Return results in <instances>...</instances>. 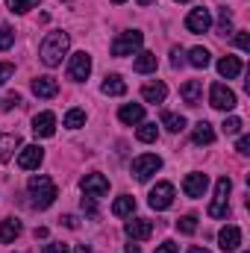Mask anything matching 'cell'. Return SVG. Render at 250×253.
Here are the masks:
<instances>
[{
	"label": "cell",
	"mask_w": 250,
	"mask_h": 253,
	"mask_svg": "<svg viewBox=\"0 0 250 253\" xmlns=\"http://www.w3.org/2000/svg\"><path fill=\"white\" fill-rule=\"evenodd\" d=\"M218 242H221V251H224V253L239 251V245H242V230H239V227H233V224H227V227L218 233Z\"/></svg>",
	"instance_id": "15"
},
{
	"label": "cell",
	"mask_w": 250,
	"mask_h": 253,
	"mask_svg": "<svg viewBox=\"0 0 250 253\" xmlns=\"http://www.w3.org/2000/svg\"><path fill=\"white\" fill-rule=\"evenodd\" d=\"M33 132H36L39 138H50V135L56 132V115H53V112H39V115L33 118Z\"/></svg>",
	"instance_id": "13"
},
{
	"label": "cell",
	"mask_w": 250,
	"mask_h": 253,
	"mask_svg": "<svg viewBox=\"0 0 250 253\" xmlns=\"http://www.w3.org/2000/svg\"><path fill=\"white\" fill-rule=\"evenodd\" d=\"M6 6H9L12 12H18V15H24V12H30V9H36V6H39V0H6Z\"/></svg>",
	"instance_id": "32"
},
{
	"label": "cell",
	"mask_w": 250,
	"mask_h": 253,
	"mask_svg": "<svg viewBox=\"0 0 250 253\" xmlns=\"http://www.w3.org/2000/svg\"><path fill=\"white\" fill-rule=\"evenodd\" d=\"M221 129L227 132V135H236V132H242V118H224V124H221Z\"/></svg>",
	"instance_id": "35"
},
{
	"label": "cell",
	"mask_w": 250,
	"mask_h": 253,
	"mask_svg": "<svg viewBox=\"0 0 250 253\" xmlns=\"http://www.w3.org/2000/svg\"><path fill=\"white\" fill-rule=\"evenodd\" d=\"M12 74H15V65H12V62H0V85H3V83H9V80H12Z\"/></svg>",
	"instance_id": "36"
},
{
	"label": "cell",
	"mask_w": 250,
	"mask_h": 253,
	"mask_svg": "<svg viewBox=\"0 0 250 253\" xmlns=\"http://www.w3.org/2000/svg\"><path fill=\"white\" fill-rule=\"evenodd\" d=\"M230 189H233L230 177H221V180L215 183V197H212V203H209V218H227V215H230V203H227Z\"/></svg>",
	"instance_id": "3"
},
{
	"label": "cell",
	"mask_w": 250,
	"mask_h": 253,
	"mask_svg": "<svg viewBox=\"0 0 250 253\" xmlns=\"http://www.w3.org/2000/svg\"><path fill=\"white\" fill-rule=\"evenodd\" d=\"M159 168H162V156H156V153H141V156L132 159V174H135V180H141V183H147Z\"/></svg>",
	"instance_id": "5"
},
{
	"label": "cell",
	"mask_w": 250,
	"mask_h": 253,
	"mask_svg": "<svg viewBox=\"0 0 250 253\" xmlns=\"http://www.w3.org/2000/svg\"><path fill=\"white\" fill-rule=\"evenodd\" d=\"M209 189V177L206 174H186V180H183V191H186L188 197H203Z\"/></svg>",
	"instance_id": "14"
},
{
	"label": "cell",
	"mask_w": 250,
	"mask_h": 253,
	"mask_svg": "<svg viewBox=\"0 0 250 253\" xmlns=\"http://www.w3.org/2000/svg\"><path fill=\"white\" fill-rule=\"evenodd\" d=\"M112 3H126V0H112Z\"/></svg>",
	"instance_id": "50"
},
{
	"label": "cell",
	"mask_w": 250,
	"mask_h": 253,
	"mask_svg": "<svg viewBox=\"0 0 250 253\" xmlns=\"http://www.w3.org/2000/svg\"><path fill=\"white\" fill-rule=\"evenodd\" d=\"M162 126L171 129V132H183L186 129V118L177 115V112H162Z\"/></svg>",
	"instance_id": "27"
},
{
	"label": "cell",
	"mask_w": 250,
	"mask_h": 253,
	"mask_svg": "<svg viewBox=\"0 0 250 253\" xmlns=\"http://www.w3.org/2000/svg\"><path fill=\"white\" fill-rule=\"evenodd\" d=\"M156 135H159V126L156 124H141L138 126V141L150 144V141H156Z\"/></svg>",
	"instance_id": "31"
},
{
	"label": "cell",
	"mask_w": 250,
	"mask_h": 253,
	"mask_svg": "<svg viewBox=\"0 0 250 253\" xmlns=\"http://www.w3.org/2000/svg\"><path fill=\"white\" fill-rule=\"evenodd\" d=\"M141 97H144V103H162L168 97V85L165 83H147V85H141Z\"/></svg>",
	"instance_id": "17"
},
{
	"label": "cell",
	"mask_w": 250,
	"mask_h": 253,
	"mask_svg": "<svg viewBox=\"0 0 250 253\" xmlns=\"http://www.w3.org/2000/svg\"><path fill=\"white\" fill-rule=\"evenodd\" d=\"M171 65H174V68L183 65V47H174V50H171Z\"/></svg>",
	"instance_id": "41"
},
{
	"label": "cell",
	"mask_w": 250,
	"mask_h": 253,
	"mask_svg": "<svg viewBox=\"0 0 250 253\" xmlns=\"http://www.w3.org/2000/svg\"><path fill=\"white\" fill-rule=\"evenodd\" d=\"M100 91H103V94H109V97H121V94H126V83L118 77V74H109V77L103 80Z\"/></svg>",
	"instance_id": "20"
},
{
	"label": "cell",
	"mask_w": 250,
	"mask_h": 253,
	"mask_svg": "<svg viewBox=\"0 0 250 253\" xmlns=\"http://www.w3.org/2000/svg\"><path fill=\"white\" fill-rule=\"evenodd\" d=\"M132 68H135L138 74H153V71H156V53H150V50H141V53L135 56Z\"/></svg>",
	"instance_id": "25"
},
{
	"label": "cell",
	"mask_w": 250,
	"mask_h": 253,
	"mask_svg": "<svg viewBox=\"0 0 250 253\" xmlns=\"http://www.w3.org/2000/svg\"><path fill=\"white\" fill-rule=\"evenodd\" d=\"M33 94L36 97H56L59 94V83L53 77H36L33 80Z\"/></svg>",
	"instance_id": "16"
},
{
	"label": "cell",
	"mask_w": 250,
	"mask_h": 253,
	"mask_svg": "<svg viewBox=\"0 0 250 253\" xmlns=\"http://www.w3.org/2000/svg\"><path fill=\"white\" fill-rule=\"evenodd\" d=\"M88 74H91V56H88L85 50L74 53L71 62H68V77H71L74 83H83V80H88Z\"/></svg>",
	"instance_id": "8"
},
{
	"label": "cell",
	"mask_w": 250,
	"mask_h": 253,
	"mask_svg": "<svg viewBox=\"0 0 250 253\" xmlns=\"http://www.w3.org/2000/svg\"><path fill=\"white\" fill-rule=\"evenodd\" d=\"M126 253H141V248L138 245H126Z\"/></svg>",
	"instance_id": "45"
},
{
	"label": "cell",
	"mask_w": 250,
	"mask_h": 253,
	"mask_svg": "<svg viewBox=\"0 0 250 253\" xmlns=\"http://www.w3.org/2000/svg\"><path fill=\"white\" fill-rule=\"evenodd\" d=\"M174 3H188V0H174Z\"/></svg>",
	"instance_id": "49"
},
{
	"label": "cell",
	"mask_w": 250,
	"mask_h": 253,
	"mask_svg": "<svg viewBox=\"0 0 250 253\" xmlns=\"http://www.w3.org/2000/svg\"><path fill=\"white\" fill-rule=\"evenodd\" d=\"M236 103H239L236 91L227 88L224 83H215V85L209 88V106H215V109H221V112H230V109H236Z\"/></svg>",
	"instance_id": "6"
},
{
	"label": "cell",
	"mask_w": 250,
	"mask_h": 253,
	"mask_svg": "<svg viewBox=\"0 0 250 253\" xmlns=\"http://www.w3.org/2000/svg\"><path fill=\"white\" fill-rule=\"evenodd\" d=\"M18 236H21V221H18V218H3V221H0V242L9 245V242H15Z\"/></svg>",
	"instance_id": "22"
},
{
	"label": "cell",
	"mask_w": 250,
	"mask_h": 253,
	"mask_svg": "<svg viewBox=\"0 0 250 253\" xmlns=\"http://www.w3.org/2000/svg\"><path fill=\"white\" fill-rule=\"evenodd\" d=\"M212 27V15H209V9H191L186 18V30L188 33H206Z\"/></svg>",
	"instance_id": "12"
},
{
	"label": "cell",
	"mask_w": 250,
	"mask_h": 253,
	"mask_svg": "<svg viewBox=\"0 0 250 253\" xmlns=\"http://www.w3.org/2000/svg\"><path fill=\"white\" fill-rule=\"evenodd\" d=\"M27 191H30V197H33V206H36V209H47V206H50V203L59 197L56 183H53L50 177H44V174H36V177H30Z\"/></svg>",
	"instance_id": "2"
},
{
	"label": "cell",
	"mask_w": 250,
	"mask_h": 253,
	"mask_svg": "<svg viewBox=\"0 0 250 253\" xmlns=\"http://www.w3.org/2000/svg\"><path fill=\"white\" fill-rule=\"evenodd\" d=\"M80 189H83V194L85 197H103L106 191H109V180L103 177V174H85L83 177V183H80Z\"/></svg>",
	"instance_id": "9"
},
{
	"label": "cell",
	"mask_w": 250,
	"mask_h": 253,
	"mask_svg": "<svg viewBox=\"0 0 250 253\" xmlns=\"http://www.w3.org/2000/svg\"><path fill=\"white\" fill-rule=\"evenodd\" d=\"M21 147V135L12 132V135H0V162H9L12 153Z\"/></svg>",
	"instance_id": "23"
},
{
	"label": "cell",
	"mask_w": 250,
	"mask_h": 253,
	"mask_svg": "<svg viewBox=\"0 0 250 253\" xmlns=\"http://www.w3.org/2000/svg\"><path fill=\"white\" fill-rule=\"evenodd\" d=\"M218 74L227 77V80H236V77L242 74V59H239V56H224V59L218 62Z\"/></svg>",
	"instance_id": "24"
},
{
	"label": "cell",
	"mask_w": 250,
	"mask_h": 253,
	"mask_svg": "<svg viewBox=\"0 0 250 253\" xmlns=\"http://www.w3.org/2000/svg\"><path fill=\"white\" fill-rule=\"evenodd\" d=\"M21 103V94H9L6 100H0V109H12V106H18Z\"/></svg>",
	"instance_id": "40"
},
{
	"label": "cell",
	"mask_w": 250,
	"mask_h": 253,
	"mask_svg": "<svg viewBox=\"0 0 250 253\" xmlns=\"http://www.w3.org/2000/svg\"><path fill=\"white\" fill-rule=\"evenodd\" d=\"M188 62L194 65V68H206L209 65V50L206 47H191L188 50Z\"/></svg>",
	"instance_id": "30"
},
{
	"label": "cell",
	"mask_w": 250,
	"mask_h": 253,
	"mask_svg": "<svg viewBox=\"0 0 250 253\" xmlns=\"http://www.w3.org/2000/svg\"><path fill=\"white\" fill-rule=\"evenodd\" d=\"M15 44V30L12 27H0V50H9Z\"/></svg>",
	"instance_id": "34"
},
{
	"label": "cell",
	"mask_w": 250,
	"mask_h": 253,
	"mask_svg": "<svg viewBox=\"0 0 250 253\" xmlns=\"http://www.w3.org/2000/svg\"><path fill=\"white\" fill-rule=\"evenodd\" d=\"M191 138H194V144H212L215 141V129L209 121H197L194 129H191Z\"/></svg>",
	"instance_id": "21"
},
{
	"label": "cell",
	"mask_w": 250,
	"mask_h": 253,
	"mask_svg": "<svg viewBox=\"0 0 250 253\" xmlns=\"http://www.w3.org/2000/svg\"><path fill=\"white\" fill-rule=\"evenodd\" d=\"M62 224H65V227H71V230H74V227H77V218H74V215H65V218H62Z\"/></svg>",
	"instance_id": "44"
},
{
	"label": "cell",
	"mask_w": 250,
	"mask_h": 253,
	"mask_svg": "<svg viewBox=\"0 0 250 253\" xmlns=\"http://www.w3.org/2000/svg\"><path fill=\"white\" fill-rule=\"evenodd\" d=\"M156 253H180V251H177V245H174V242H165V245H159V248H156Z\"/></svg>",
	"instance_id": "42"
},
{
	"label": "cell",
	"mask_w": 250,
	"mask_h": 253,
	"mask_svg": "<svg viewBox=\"0 0 250 253\" xmlns=\"http://www.w3.org/2000/svg\"><path fill=\"white\" fill-rule=\"evenodd\" d=\"M188 253H209V251H206V248H197V245H194V248H188Z\"/></svg>",
	"instance_id": "46"
},
{
	"label": "cell",
	"mask_w": 250,
	"mask_h": 253,
	"mask_svg": "<svg viewBox=\"0 0 250 253\" xmlns=\"http://www.w3.org/2000/svg\"><path fill=\"white\" fill-rule=\"evenodd\" d=\"M147 203H150V209H156V212H165V209L174 203V186H171V183H156V186L150 189Z\"/></svg>",
	"instance_id": "7"
},
{
	"label": "cell",
	"mask_w": 250,
	"mask_h": 253,
	"mask_svg": "<svg viewBox=\"0 0 250 253\" xmlns=\"http://www.w3.org/2000/svg\"><path fill=\"white\" fill-rule=\"evenodd\" d=\"M236 44H239V50H250V36L245 33V30L236 33Z\"/></svg>",
	"instance_id": "37"
},
{
	"label": "cell",
	"mask_w": 250,
	"mask_h": 253,
	"mask_svg": "<svg viewBox=\"0 0 250 253\" xmlns=\"http://www.w3.org/2000/svg\"><path fill=\"white\" fill-rule=\"evenodd\" d=\"M83 124H85V109L74 106V109L65 112V126H68V129H80Z\"/></svg>",
	"instance_id": "29"
},
{
	"label": "cell",
	"mask_w": 250,
	"mask_h": 253,
	"mask_svg": "<svg viewBox=\"0 0 250 253\" xmlns=\"http://www.w3.org/2000/svg\"><path fill=\"white\" fill-rule=\"evenodd\" d=\"M236 150H239L242 156H248V153H250V135H239V141H236Z\"/></svg>",
	"instance_id": "38"
},
{
	"label": "cell",
	"mask_w": 250,
	"mask_h": 253,
	"mask_svg": "<svg viewBox=\"0 0 250 253\" xmlns=\"http://www.w3.org/2000/svg\"><path fill=\"white\" fill-rule=\"evenodd\" d=\"M180 97L186 100L188 106H197V103L203 100V83H200V80H188L186 85L180 88Z\"/></svg>",
	"instance_id": "18"
},
{
	"label": "cell",
	"mask_w": 250,
	"mask_h": 253,
	"mask_svg": "<svg viewBox=\"0 0 250 253\" xmlns=\"http://www.w3.org/2000/svg\"><path fill=\"white\" fill-rule=\"evenodd\" d=\"M42 253H71V251L65 248L62 242H50V245H44V251Z\"/></svg>",
	"instance_id": "39"
},
{
	"label": "cell",
	"mask_w": 250,
	"mask_h": 253,
	"mask_svg": "<svg viewBox=\"0 0 250 253\" xmlns=\"http://www.w3.org/2000/svg\"><path fill=\"white\" fill-rule=\"evenodd\" d=\"M177 230H180L183 236H191V233L197 230V218H194V215H183V218L177 221Z\"/></svg>",
	"instance_id": "33"
},
{
	"label": "cell",
	"mask_w": 250,
	"mask_h": 253,
	"mask_svg": "<svg viewBox=\"0 0 250 253\" xmlns=\"http://www.w3.org/2000/svg\"><path fill=\"white\" fill-rule=\"evenodd\" d=\"M141 42H144L141 30H124V33L112 42V56H132V53L141 47Z\"/></svg>",
	"instance_id": "4"
},
{
	"label": "cell",
	"mask_w": 250,
	"mask_h": 253,
	"mask_svg": "<svg viewBox=\"0 0 250 253\" xmlns=\"http://www.w3.org/2000/svg\"><path fill=\"white\" fill-rule=\"evenodd\" d=\"M83 209L94 215V197H83Z\"/></svg>",
	"instance_id": "43"
},
{
	"label": "cell",
	"mask_w": 250,
	"mask_h": 253,
	"mask_svg": "<svg viewBox=\"0 0 250 253\" xmlns=\"http://www.w3.org/2000/svg\"><path fill=\"white\" fill-rule=\"evenodd\" d=\"M118 118L129 126L141 124V121H144V106H141V103H124V106L118 109Z\"/></svg>",
	"instance_id": "19"
},
{
	"label": "cell",
	"mask_w": 250,
	"mask_h": 253,
	"mask_svg": "<svg viewBox=\"0 0 250 253\" xmlns=\"http://www.w3.org/2000/svg\"><path fill=\"white\" fill-rule=\"evenodd\" d=\"M42 162H44V150H42L39 144H27V147H21V153H18V168H24V171H36Z\"/></svg>",
	"instance_id": "10"
},
{
	"label": "cell",
	"mask_w": 250,
	"mask_h": 253,
	"mask_svg": "<svg viewBox=\"0 0 250 253\" xmlns=\"http://www.w3.org/2000/svg\"><path fill=\"white\" fill-rule=\"evenodd\" d=\"M233 33V12L227 6L218 9V36H230Z\"/></svg>",
	"instance_id": "28"
},
{
	"label": "cell",
	"mask_w": 250,
	"mask_h": 253,
	"mask_svg": "<svg viewBox=\"0 0 250 253\" xmlns=\"http://www.w3.org/2000/svg\"><path fill=\"white\" fill-rule=\"evenodd\" d=\"M68 47H71V36L62 33V30H53V33L44 36V42L39 47V59L47 68H56V65L62 62V56L68 53Z\"/></svg>",
	"instance_id": "1"
},
{
	"label": "cell",
	"mask_w": 250,
	"mask_h": 253,
	"mask_svg": "<svg viewBox=\"0 0 250 253\" xmlns=\"http://www.w3.org/2000/svg\"><path fill=\"white\" fill-rule=\"evenodd\" d=\"M124 233L132 242H144V239L153 236V221H147V218H132V221H126Z\"/></svg>",
	"instance_id": "11"
},
{
	"label": "cell",
	"mask_w": 250,
	"mask_h": 253,
	"mask_svg": "<svg viewBox=\"0 0 250 253\" xmlns=\"http://www.w3.org/2000/svg\"><path fill=\"white\" fill-rule=\"evenodd\" d=\"M132 212H135V197H129V194H121L112 203V215H118V218H129Z\"/></svg>",
	"instance_id": "26"
},
{
	"label": "cell",
	"mask_w": 250,
	"mask_h": 253,
	"mask_svg": "<svg viewBox=\"0 0 250 253\" xmlns=\"http://www.w3.org/2000/svg\"><path fill=\"white\" fill-rule=\"evenodd\" d=\"M150 3H153V0H138V6H150Z\"/></svg>",
	"instance_id": "48"
},
{
	"label": "cell",
	"mask_w": 250,
	"mask_h": 253,
	"mask_svg": "<svg viewBox=\"0 0 250 253\" xmlns=\"http://www.w3.org/2000/svg\"><path fill=\"white\" fill-rule=\"evenodd\" d=\"M77 253H91V248H85V245H80V248H77Z\"/></svg>",
	"instance_id": "47"
}]
</instances>
